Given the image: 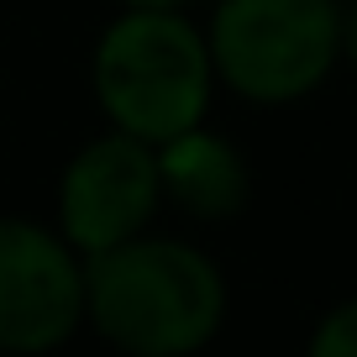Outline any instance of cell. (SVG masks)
<instances>
[{
    "label": "cell",
    "mask_w": 357,
    "mask_h": 357,
    "mask_svg": "<svg viewBox=\"0 0 357 357\" xmlns=\"http://www.w3.org/2000/svg\"><path fill=\"white\" fill-rule=\"evenodd\" d=\"M84 315L105 342L142 357H184L221 331L226 284L215 263L190 242L126 236L89 252Z\"/></svg>",
    "instance_id": "cell-1"
},
{
    "label": "cell",
    "mask_w": 357,
    "mask_h": 357,
    "mask_svg": "<svg viewBox=\"0 0 357 357\" xmlns=\"http://www.w3.org/2000/svg\"><path fill=\"white\" fill-rule=\"evenodd\" d=\"M342 53L347 63H357V0H347V11H342Z\"/></svg>",
    "instance_id": "cell-8"
},
{
    "label": "cell",
    "mask_w": 357,
    "mask_h": 357,
    "mask_svg": "<svg viewBox=\"0 0 357 357\" xmlns=\"http://www.w3.org/2000/svg\"><path fill=\"white\" fill-rule=\"evenodd\" d=\"M84 321V263L63 231L0 215V352H53Z\"/></svg>",
    "instance_id": "cell-4"
},
{
    "label": "cell",
    "mask_w": 357,
    "mask_h": 357,
    "mask_svg": "<svg viewBox=\"0 0 357 357\" xmlns=\"http://www.w3.org/2000/svg\"><path fill=\"white\" fill-rule=\"evenodd\" d=\"M158 178H163L168 200H178L200 221H221L247 205V163L226 137L205 132V126L158 142Z\"/></svg>",
    "instance_id": "cell-6"
},
{
    "label": "cell",
    "mask_w": 357,
    "mask_h": 357,
    "mask_svg": "<svg viewBox=\"0 0 357 357\" xmlns=\"http://www.w3.org/2000/svg\"><path fill=\"white\" fill-rule=\"evenodd\" d=\"M126 6H190V0H126Z\"/></svg>",
    "instance_id": "cell-9"
},
{
    "label": "cell",
    "mask_w": 357,
    "mask_h": 357,
    "mask_svg": "<svg viewBox=\"0 0 357 357\" xmlns=\"http://www.w3.org/2000/svg\"><path fill=\"white\" fill-rule=\"evenodd\" d=\"M211 63L257 105L300 100L342 53L336 0H221L211 22Z\"/></svg>",
    "instance_id": "cell-3"
},
{
    "label": "cell",
    "mask_w": 357,
    "mask_h": 357,
    "mask_svg": "<svg viewBox=\"0 0 357 357\" xmlns=\"http://www.w3.org/2000/svg\"><path fill=\"white\" fill-rule=\"evenodd\" d=\"M163 200L158 178V147L142 137H100L68 163L63 195H58V231L74 252H105V247L142 236Z\"/></svg>",
    "instance_id": "cell-5"
},
{
    "label": "cell",
    "mask_w": 357,
    "mask_h": 357,
    "mask_svg": "<svg viewBox=\"0 0 357 357\" xmlns=\"http://www.w3.org/2000/svg\"><path fill=\"white\" fill-rule=\"evenodd\" d=\"M310 352L315 357H357V300L336 305L310 336Z\"/></svg>",
    "instance_id": "cell-7"
},
{
    "label": "cell",
    "mask_w": 357,
    "mask_h": 357,
    "mask_svg": "<svg viewBox=\"0 0 357 357\" xmlns=\"http://www.w3.org/2000/svg\"><path fill=\"white\" fill-rule=\"evenodd\" d=\"M215 84L211 43L178 6H132L95 47V95L116 132L168 142L205 121Z\"/></svg>",
    "instance_id": "cell-2"
}]
</instances>
